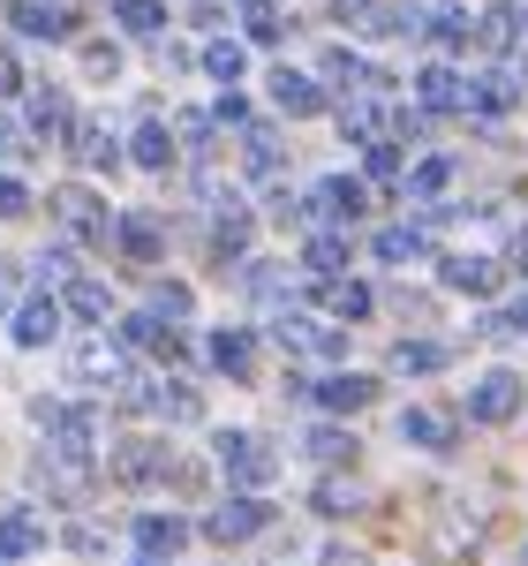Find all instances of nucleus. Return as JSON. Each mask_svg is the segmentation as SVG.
Here are the masks:
<instances>
[{"label":"nucleus","instance_id":"nucleus-42","mask_svg":"<svg viewBox=\"0 0 528 566\" xmlns=\"http://www.w3.org/2000/svg\"><path fill=\"white\" fill-rule=\"evenodd\" d=\"M15 91H23V69H15V53L0 45V98H15Z\"/></svg>","mask_w":528,"mask_h":566},{"label":"nucleus","instance_id":"nucleus-20","mask_svg":"<svg viewBox=\"0 0 528 566\" xmlns=\"http://www.w3.org/2000/svg\"><path fill=\"white\" fill-rule=\"evenodd\" d=\"M445 355H453L445 340H400L393 370H400V378H431V370H445Z\"/></svg>","mask_w":528,"mask_h":566},{"label":"nucleus","instance_id":"nucleus-35","mask_svg":"<svg viewBox=\"0 0 528 566\" xmlns=\"http://www.w3.org/2000/svg\"><path fill=\"white\" fill-rule=\"evenodd\" d=\"M204 69H212V76H220V84H234V76H242V45H234V39L204 45Z\"/></svg>","mask_w":528,"mask_h":566},{"label":"nucleus","instance_id":"nucleus-14","mask_svg":"<svg viewBox=\"0 0 528 566\" xmlns=\"http://www.w3.org/2000/svg\"><path fill=\"white\" fill-rule=\"evenodd\" d=\"M400 438L445 453V446H453V416H445V408H408V416H400Z\"/></svg>","mask_w":528,"mask_h":566},{"label":"nucleus","instance_id":"nucleus-7","mask_svg":"<svg viewBox=\"0 0 528 566\" xmlns=\"http://www.w3.org/2000/svg\"><path fill=\"white\" fill-rule=\"evenodd\" d=\"M53 212L68 219V234H84V242H106V227H114L91 189H53Z\"/></svg>","mask_w":528,"mask_h":566},{"label":"nucleus","instance_id":"nucleus-36","mask_svg":"<svg viewBox=\"0 0 528 566\" xmlns=\"http://www.w3.org/2000/svg\"><path fill=\"white\" fill-rule=\"evenodd\" d=\"M309 453L340 469V461H355V438H348V431H309Z\"/></svg>","mask_w":528,"mask_h":566},{"label":"nucleus","instance_id":"nucleus-5","mask_svg":"<svg viewBox=\"0 0 528 566\" xmlns=\"http://www.w3.org/2000/svg\"><path fill=\"white\" fill-rule=\"evenodd\" d=\"M129 408H144V416H175V423H189V416H197V392L181 386V378H144V386H129Z\"/></svg>","mask_w":528,"mask_h":566},{"label":"nucleus","instance_id":"nucleus-13","mask_svg":"<svg viewBox=\"0 0 528 566\" xmlns=\"http://www.w3.org/2000/svg\"><path fill=\"white\" fill-rule=\"evenodd\" d=\"M122 340H129V348H144V355H167V363H175V355H181L175 325H167L159 310H144V317H129V325H122Z\"/></svg>","mask_w":528,"mask_h":566},{"label":"nucleus","instance_id":"nucleus-6","mask_svg":"<svg viewBox=\"0 0 528 566\" xmlns=\"http://www.w3.org/2000/svg\"><path fill=\"white\" fill-rule=\"evenodd\" d=\"M8 23H15L23 39H68V31H76V8H61V0H15Z\"/></svg>","mask_w":528,"mask_h":566},{"label":"nucleus","instance_id":"nucleus-10","mask_svg":"<svg viewBox=\"0 0 528 566\" xmlns=\"http://www.w3.org/2000/svg\"><path fill=\"white\" fill-rule=\"evenodd\" d=\"M514 408H521V386H514V378H506V370H490L484 386L468 392V416H476V423H506V416H514Z\"/></svg>","mask_w":528,"mask_h":566},{"label":"nucleus","instance_id":"nucleus-38","mask_svg":"<svg viewBox=\"0 0 528 566\" xmlns=\"http://www.w3.org/2000/svg\"><path fill=\"white\" fill-rule=\"evenodd\" d=\"M279 280H287L279 264H250V280H242V287H250V295H264V303H279Z\"/></svg>","mask_w":528,"mask_h":566},{"label":"nucleus","instance_id":"nucleus-21","mask_svg":"<svg viewBox=\"0 0 528 566\" xmlns=\"http://www.w3.org/2000/svg\"><path fill=\"white\" fill-rule=\"evenodd\" d=\"M45 544V522L39 514H0V559H23Z\"/></svg>","mask_w":528,"mask_h":566},{"label":"nucleus","instance_id":"nucleus-27","mask_svg":"<svg viewBox=\"0 0 528 566\" xmlns=\"http://www.w3.org/2000/svg\"><path fill=\"white\" fill-rule=\"evenodd\" d=\"M423 250H431L423 227H386V234H378V258H386V264H415Z\"/></svg>","mask_w":528,"mask_h":566},{"label":"nucleus","instance_id":"nucleus-51","mask_svg":"<svg viewBox=\"0 0 528 566\" xmlns=\"http://www.w3.org/2000/svg\"><path fill=\"white\" fill-rule=\"evenodd\" d=\"M0 566H15V559H0Z\"/></svg>","mask_w":528,"mask_h":566},{"label":"nucleus","instance_id":"nucleus-15","mask_svg":"<svg viewBox=\"0 0 528 566\" xmlns=\"http://www.w3.org/2000/svg\"><path fill=\"white\" fill-rule=\"evenodd\" d=\"M415 91H423V106H431V114H461V106H468V84H461L453 69H423Z\"/></svg>","mask_w":528,"mask_h":566},{"label":"nucleus","instance_id":"nucleus-16","mask_svg":"<svg viewBox=\"0 0 528 566\" xmlns=\"http://www.w3.org/2000/svg\"><path fill=\"white\" fill-rule=\"evenodd\" d=\"M272 106L303 122V114H317V106H325V98H317V84H309V76H295V69H279V76H272Z\"/></svg>","mask_w":528,"mask_h":566},{"label":"nucleus","instance_id":"nucleus-2","mask_svg":"<svg viewBox=\"0 0 528 566\" xmlns=\"http://www.w3.org/2000/svg\"><path fill=\"white\" fill-rule=\"evenodd\" d=\"M362 205H370V197H362V181L332 175V181H317V189H309L303 212L317 219V227H348V219H362Z\"/></svg>","mask_w":528,"mask_h":566},{"label":"nucleus","instance_id":"nucleus-37","mask_svg":"<svg viewBox=\"0 0 528 566\" xmlns=\"http://www.w3.org/2000/svg\"><path fill=\"white\" fill-rule=\"evenodd\" d=\"M151 310H159L167 325H181V317H189V287H167V280H159V287H151Z\"/></svg>","mask_w":528,"mask_h":566},{"label":"nucleus","instance_id":"nucleus-17","mask_svg":"<svg viewBox=\"0 0 528 566\" xmlns=\"http://www.w3.org/2000/svg\"><path fill=\"white\" fill-rule=\"evenodd\" d=\"M31 136H45V144L76 136V122H68V98H61V91H39V98H31Z\"/></svg>","mask_w":528,"mask_h":566},{"label":"nucleus","instance_id":"nucleus-26","mask_svg":"<svg viewBox=\"0 0 528 566\" xmlns=\"http://www.w3.org/2000/svg\"><path fill=\"white\" fill-rule=\"evenodd\" d=\"M242 242H250V212H242V205H220V212H212V250H220V258H242Z\"/></svg>","mask_w":528,"mask_h":566},{"label":"nucleus","instance_id":"nucleus-28","mask_svg":"<svg viewBox=\"0 0 528 566\" xmlns=\"http://www.w3.org/2000/svg\"><path fill=\"white\" fill-rule=\"evenodd\" d=\"M476 31H484L490 53H506V45H514V31H521V8H514V0H498V8H484V23H476Z\"/></svg>","mask_w":528,"mask_h":566},{"label":"nucleus","instance_id":"nucleus-23","mask_svg":"<svg viewBox=\"0 0 528 566\" xmlns=\"http://www.w3.org/2000/svg\"><path fill=\"white\" fill-rule=\"evenodd\" d=\"M212 370H226V378H250V370H257L250 333H212Z\"/></svg>","mask_w":528,"mask_h":566},{"label":"nucleus","instance_id":"nucleus-40","mask_svg":"<svg viewBox=\"0 0 528 566\" xmlns=\"http://www.w3.org/2000/svg\"><path fill=\"white\" fill-rule=\"evenodd\" d=\"M84 370H91V378H106V386H122V355H114V348H91Z\"/></svg>","mask_w":528,"mask_h":566},{"label":"nucleus","instance_id":"nucleus-22","mask_svg":"<svg viewBox=\"0 0 528 566\" xmlns=\"http://www.w3.org/2000/svg\"><path fill=\"white\" fill-rule=\"evenodd\" d=\"M317 303L332 317H370V287L362 280H317Z\"/></svg>","mask_w":528,"mask_h":566},{"label":"nucleus","instance_id":"nucleus-30","mask_svg":"<svg viewBox=\"0 0 528 566\" xmlns=\"http://www.w3.org/2000/svg\"><path fill=\"white\" fill-rule=\"evenodd\" d=\"M445 181H453V159H423V167H408L400 189H408V197H439Z\"/></svg>","mask_w":528,"mask_h":566},{"label":"nucleus","instance_id":"nucleus-8","mask_svg":"<svg viewBox=\"0 0 528 566\" xmlns=\"http://www.w3.org/2000/svg\"><path fill=\"white\" fill-rule=\"evenodd\" d=\"M114 242H122V258L151 264L159 250H167V227H159L151 212H122V219H114Z\"/></svg>","mask_w":528,"mask_h":566},{"label":"nucleus","instance_id":"nucleus-29","mask_svg":"<svg viewBox=\"0 0 528 566\" xmlns=\"http://www.w3.org/2000/svg\"><path fill=\"white\" fill-rule=\"evenodd\" d=\"M68 144L84 151V167H98V175H114V167H122V144H114L106 129H76Z\"/></svg>","mask_w":528,"mask_h":566},{"label":"nucleus","instance_id":"nucleus-48","mask_svg":"<svg viewBox=\"0 0 528 566\" xmlns=\"http://www.w3.org/2000/svg\"><path fill=\"white\" fill-rule=\"evenodd\" d=\"M521 325H528V303H521Z\"/></svg>","mask_w":528,"mask_h":566},{"label":"nucleus","instance_id":"nucleus-32","mask_svg":"<svg viewBox=\"0 0 528 566\" xmlns=\"http://www.w3.org/2000/svg\"><path fill=\"white\" fill-rule=\"evenodd\" d=\"M309 272H325V280H332V272H348V242H340L332 227H325V234L309 242Z\"/></svg>","mask_w":528,"mask_h":566},{"label":"nucleus","instance_id":"nucleus-4","mask_svg":"<svg viewBox=\"0 0 528 566\" xmlns=\"http://www.w3.org/2000/svg\"><path fill=\"white\" fill-rule=\"evenodd\" d=\"M264 522H272L264 499H226L220 514L204 522V536H212V544H250V536H264Z\"/></svg>","mask_w":528,"mask_h":566},{"label":"nucleus","instance_id":"nucleus-18","mask_svg":"<svg viewBox=\"0 0 528 566\" xmlns=\"http://www.w3.org/2000/svg\"><path fill=\"white\" fill-rule=\"evenodd\" d=\"M370 400H378L370 378H325V386H317V408H332V416H355V408H370Z\"/></svg>","mask_w":528,"mask_h":566},{"label":"nucleus","instance_id":"nucleus-44","mask_svg":"<svg viewBox=\"0 0 528 566\" xmlns=\"http://www.w3.org/2000/svg\"><path fill=\"white\" fill-rule=\"evenodd\" d=\"M317 506H325V514H340V506H355V491H348V483H325V491H317Z\"/></svg>","mask_w":528,"mask_h":566},{"label":"nucleus","instance_id":"nucleus-24","mask_svg":"<svg viewBox=\"0 0 528 566\" xmlns=\"http://www.w3.org/2000/svg\"><path fill=\"white\" fill-rule=\"evenodd\" d=\"M445 287H453V295H490L498 272H490L484 258H445Z\"/></svg>","mask_w":528,"mask_h":566},{"label":"nucleus","instance_id":"nucleus-47","mask_svg":"<svg viewBox=\"0 0 528 566\" xmlns=\"http://www.w3.org/2000/svg\"><path fill=\"white\" fill-rule=\"evenodd\" d=\"M514 258H521V272H528V242H521V250H514Z\"/></svg>","mask_w":528,"mask_h":566},{"label":"nucleus","instance_id":"nucleus-41","mask_svg":"<svg viewBox=\"0 0 528 566\" xmlns=\"http://www.w3.org/2000/svg\"><path fill=\"white\" fill-rule=\"evenodd\" d=\"M431 31H439V45H468V15H439Z\"/></svg>","mask_w":528,"mask_h":566},{"label":"nucleus","instance_id":"nucleus-9","mask_svg":"<svg viewBox=\"0 0 528 566\" xmlns=\"http://www.w3.org/2000/svg\"><path fill=\"white\" fill-rule=\"evenodd\" d=\"M114 476H122V483H167V476H175V453H167V446H144V438H136V446H122Z\"/></svg>","mask_w":528,"mask_h":566},{"label":"nucleus","instance_id":"nucleus-31","mask_svg":"<svg viewBox=\"0 0 528 566\" xmlns=\"http://www.w3.org/2000/svg\"><path fill=\"white\" fill-rule=\"evenodd\" d=\"M468 106H476V114H490V122H498V114H506V106H514V84H506V76H484V84H468Z\"/></svg>","mask_w":528,"mask_h":566},{"label":"nucleus","instance_id":"nucleus-1","mask_svg":"<svg viewBox=\"0 0 528 566\" xmlns=\"http://www.w3.org/2000/svg\"><path fill=\"white\" fill-rule=\"evenodd\" d=\"M98 461V416L84 400H39V483L53 499H84Z\"/></svg>","mask_w":528,"mask_h":566},{"label":"nucleus","instance_id":"nucleus-11","mask_svg":"<svg viewBox=\"0 0 528 566\" xmlns=\"http://www.w3.org/2000/svg\"><path fill=\"white\" fill-rule=\"evenodd\" d=\"M8 325H15V340H23V348H45V340H53V333H61V310L45 303V295H23V303H15V317H8Z\"/></svg>","mask_w":528,"mask_h":566},{"label":"nucleus","instance_id":"nucleus-34","mask_svg":"<svg viewBox=\"0 0 528 566\" xmlns=\"http://www.w3.org/2000/svg\"><path fill=\"white\" fill-rule=\"evenodd\" d=\"M68 310L98 325V317H106V287H98V280H68Z\"/></svg>","mask_w":528,"mask_h":566},{"label":"nucleus","instance_id":"nucleus-49","mask_svg":"<svg viewBox=\"0 0 528 566\" xmlns=\"http://www.w3.org/2000/svg\"><path fill=\"white\" fill-rule=\"evenodd\" d=\"M250 8H264V0H250Z\"/></svg>","mask_w":528,"mask_h":566},{"label":"nucleus","instance_id":"nucleus-19","mask_svg":"<svg viewBox=\"0 0 528 566\" xmlns=\"http://www.w3.org/2000/svg\"><path fill=\"white\" fill-rule=\"evenodd\" d=\"M129 159H136V167H151V175H167V159H175V136H167V122H144V129L129 136Z\"/></svg>","mask_w":528,"mask_h":566},{"label":"nucleus","instance_id":"nucleus-39","mask_svg":"<svg viewBox=\"0 0 528 566\" xmlns=\"http://www.w3.org/2000/svg\"><path fill=\"white\" fill-rule=\"evenodd\" d=\"M23 212H31V189L15 175H0V219H23Z\"/></svg>","mask_w":528,"mask_h":566},{"label":"nucleus","instance_id":"nucleus-25","mask_svg":"<svg viewBox=\"0 0 528 566\" xmlns=\"http://www.w3.org/2000/svg\"><path fill=\"white\" fill-rule=\"evenodd\" d=\"M114 23L136 31V39H159V31H167V8H159V0H114Z\"/></svg>","mask_w":528,"mask_h":566},{"label":"nucleus","instance_id":"nucleus-33","mask_svg":"<svg viewBox=\"0 0 528 566\" xmlns=\"http://www.w3.org/2000/svg\"><path fill=\"white\" fill-rule=\"evenodd\" d=\"M242 151H250V175H272V167H279V136H272V129H250V136H242Z\"/></svg>","mask_w":528,"mask_h":566},{"label":"nucleus","instance_id":"nucleus-45","mask_svg":"<svg viewBox=\"0 0 528 566\" xmlns=\"http://www.w3.org/2000/svg\"><path fill=\"white\" fill-rule=\"evenodd\" d=\"M250 39H279V15L272 8H250Z\"/></svg>","mask_w":528,"mask_h":566},{"label":"nucleus","instance_id":"nucleus-46","mask_svg":"<svg viewBox=\"0 0 528 566\" xmlns=\"http://www.w3.org/2000/svg\"><path fill=\"white\" fill-rule=\"evenodd\" d=\"M0 317H15V264H0Z\"/></svg>","mask_w":528,"mask_h":566},{"label":"nucleus","instance_id":"nucleus-50","mask_svg":"<svg viewBox=\"0 0 528 566\" xmlns=\"http://www.w3.org/2000/svg\"><path fill=\"white\" fill-rule=\"evenodd\" d=\"M144 566H159V559H144Z\"/></svg>","mask_w":528,"mask_h":566},{"label":"nucleus","instance_id":"nucleus-3","mask_svg":"<svg viewBox=\"0 0 528 566\" xmlns=\"http://www.w3.org/2000/svg\"><path fill=\"white\" fill-rule=\"evenodd\" d=\"M212 446H220V461H226V476H234V483H250V491L272 483V453H264L250 431H220Z\"/></svg>","mask_w":528,"mask_h":566},{"label":"nucleus","instance_id":"nucleus-12","mask_svg":"<svg viewBox=\"0 0 528 566\" xmlns=\"http://www.w3.org/2000/svg\"><path fill=\"white\" fill-rule=\"evenodd\" d=\"M136 544H144V559H175L181 544H189V522L181 514H144L136 522Z\"/></svg>","mask_w":528,"mask_h":566},{"label":"nucleus","instance_id":"nucleus-43","mask_svg":"<svg viewBox=\"0 0 528 566\" xmlns=\"http://www.w3.org/2000/svg\"><path fill=\"white\" fill-rule=\"evenodd\" d=\"M84 61H91V76H114V69H122V53H114V45H91Z\"/></svg>","mask_w":528,"mask_h":566}]
</instances>
